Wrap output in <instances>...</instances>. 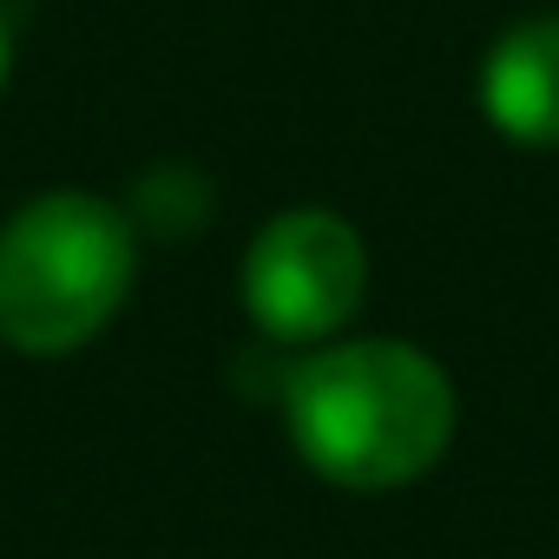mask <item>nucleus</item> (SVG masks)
<instances>
[{
	"label": "nucleus",
	"mask_w": 559,
	"mask_h": 559,
	"mask_svg": "<svg viewBox=\"0 0 559 559\" xmlns=\"http://www.w3.org/2000/svg\"><path fill=\"white\" fill-rule=\"evenodd\" d=\"M284 421L297 454L349 493L421 480L454 441V382L415 343H336L290 376Z\"/></svg>",
	"instance_id": "1"
},
{
	"label": "nucleus",
	"mask_w": 559,
	"mask_h": 559,
	"mask_svg": "<svg viewBox=\"0 0 559 559\" xmlns=\"http://www.w3.org/2000/svg\"><path fill=\"white\" fill-rule=\"evenodd\" d=\"M139 243L126 211L93 191H47L0 224V343L67 356L132 297Z\"/></svg>",
	"instance_id": "2"
},
{
	"label": "nucleus",
	"mask_w": 559,
	"mask_h": 559,
	"mask_svg": "<svg viewBox=\"0 0 559 559\" xmlns=\"http://www.w3.org/2000/svg\"><path fill=\"white\" fill-rule=\"evenodd\" d=\"M362 284H369L362 237L336 211L304 204V211H276L250 237L237 290H243V310H250V323L263 336H276V343H323V336H336L356 317Z\"/></svg>",
	"instance_id": "3"
},
{
	"label": "nucleus",
	"mask_w": 559,
	"mask_h": 559,
	"mask_svg": "<svg viewBox=\"0 0 559 559\" xmlns=\"http://www.w3.org/2000/svg\"><path fill=\"white\" fill-rule=\"evenodd\" d=\"M480 106L487 126L507 132L513 145H559V14L520 21L493 40L480 67Z\"/></svg>",
	"instance_id": "4"
},
{
	"label": "nucleus",
	"mask_w": 559,
	"mask_h": 559,
	"mask_svg": "<svg viewBox=\"0 0 559 559\" xmlns=\"http://www.w3.org/2000/svg\"><path fill=\"white\" fill-rule=\"evenodd\" d=\"M8 67H14V40H8V21H0V86H8Z\"/></svg>",
	"instance_id": "5"
}]
</instances>
